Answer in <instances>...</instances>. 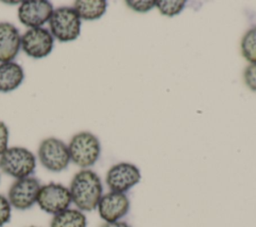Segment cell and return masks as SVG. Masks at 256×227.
Returning a JSON list of instances; mask_svg holds the SVG:
<instances>
[{"label": "cell", "instance_id": "obj_18", "mask_svg": "<svg viewBox=\"0 0 256 227\" xmlns=\"http://www.w3.org/2000/svg\"><path fill=\"white\" fill-rule=\"evenodd\" d=\"M126 4L132 10L139 13H146L156 5V1L151 0H127Z\"/></svg>", "mask_w": 256, "mask_h": 227}, {"label": "cell", "instance_id": "obj_20", "mask_svg": "<svg viewBox=\"0 0 256 227\" xmlns=\"http://www.w3.org/2000/svg\"><path fill=\"white\" fill-rule=\"evenodd\" d=\"M244 81L249 89L256 92V63L246 67L244 72Z\"/></svg>", "mask_w": 256, "mask_h": 227}, {"label": "cell", "instance_id": "obj_1", "mask_svg": "<svg viewBox=\"0 0 256 227\" xmlns=\"http://www.w3.org/2000/svg\"><path fill=\"white\" fill-rule=\"evenodd\" d=\"M69 190L72 203L82 212L95 210L103 195L101 179L90 169L78 171L70 182Z\"/></svg>", "mask_w": 256, "mask_h": 227}, {"label": "cell", "instance_id": "obj_10", "mask_svg": "<svg viewBox=\"0 0 256 227\" xmlns=\"http://www.w3.org/2000/svg\"><path fill=\"white\" fill-rule=\"evenodd\" d=\"M54 11L53 5L47 0H27L18 7V19L28 28L42 27L49 21Z\"/></svg>", "mask_w": 256, "mask_h": 227}, {"label": "cell", "instance_id": "obj_3", "mask_svg": "<svg viewBox=\"0 0 256 227\" xmlns=\"http://www.w3.org/2000/svg\"><path fill=\"white\" fill-rule=\"evenodd\" d=\"M49 31L60 42L77 39L81 32V19L73 7L61 6L54 9L49 21Z\"/></svg>", "mask_w": 256, "mask_h": 227}, {"label": "cell", "instance_id": "obj_5", "mask_svg": "<svg viewBox=\"0 0 256 227\" xmlns=\"http://www.w3.org/2000/svg\"><path fill=\"white\" fill-rule=\"evenodd\" d=\"M38 159L46 170L54 173L61 172L71 161L68 145L58 138H46L38 147Z\"/></svg>", "mask_w": 256, "mask_h": 227}, {"label": "cell", "instance_id": "obj_4", "mask_svg": "<svg viewBox=\"0 0 256 227\" xmlns=\"http://www.w3.org/2000/svg\"><path fill=\"white\" fill-rule=\"evenodd\" d=\"M35 168L36 157L27 148L8 147L0 156V170L15 179L31 176Z\"/></svg>", "mask_w": 256, "mask_h": 227}, {"label": "cell", "instance_id": "obj_15", "mask_svg": "<svg viewBox=\"0 0 256 227\" xmlns=\"http://www.w3.org/2000/svg\"><path fill=\"white\" fill-rule=\"evenodd\" d=\"M50 227H87V218L82 211L68 208L53 215Z\"/></svg>", "mask_w": 256, "mask_h": 227}, {"label": "cell", "instance_id": "obj_14", "mask_svg": "<svg viewBox=\"0 0 256 227\" xmlns=\"http://www.w3.org/2000/svg\"><path fill=\"white\" fill-rule=\"evenodd\" d=\"M72 7L80 19L93 21L104 15L107 9V2L105 0H77Z\"/></svg>", "mask_w": 256, "mask_h": 227}, {"label": "cell", "instance_id": "obj_11", "mask_svg": "<svg viewBox=\"0 0 256 227\" xmlns=\"http://www.w3.org/2000/svg\"><path fill=\"white\" fill-rule=\"evenodd\" d=\"M130 201L125 193L110 191L102 195L98 205V213L105 222H115L123 218L129 211Z\"/></svg>", "mask_w": 256, "mask_h": 227}, {"label": "cell", "instance_id": "obj_6", "mask_svg": "<svg viewBox=\"0 0 256 227\" xmlns=\"http://www.w3.org/2000/svg\"><path fill=\"white\" fill-rule=\"evenodd\" d=\"M36 203L42 211L56 215L68 209L72 203L70 190L68 187L55 182L41 185Z\"/></svg>", "mask_w": 256, "mask_h": 227}, {"label": "cell", "instance_id": "obj_19", "mask_svg": "<svg viewBox=\"0 0 256 227\" xmlns=\"http://www.w3.org/2000/svg\"><path fill=\"white\" fill-rule=\"evenodd\" d=\"M11 204L8 198L0 194V227L4 226L11 218Z\"/></svg>", "mask_w": 256, "mask_h": 227}, {"label": "cell", "instance_id": "obj_23", "mask_svg": "<svg viewBox=\"0 0 256 227\" xmlns=\"http://www.w3.org/2000/svg\"><path fill=\"white\" fill-rule=\"evenodd\" d=\"M29 227H36V226H29Z\"/></svg>", "mask_w": 256, "mask_h": 227}, {"label": "cell", "instance_id": "obj_8", "mask_svg": "<svg viewBox=\"0 0 256 227\" xmlns=\"http://www.w3.org/2000/svg\"><path fill=\"white\" fill-rule=\"evenodd\" d=\"M54 46V38L50 31L43 27L29 28L21 36L23 52L34 59L48 56Z\"/></svg>", "mask_w": 256, "mask_h": 227}, {"label": "cell", "instance_id": "obj_2", "mask_svg": "<svg viewBox=\"0 0 256 227\" xmlns=\"http://www.w3.org/2000/svg\"><path fill=\"white\" fill-rule=\"evenodd\" d=\"M70 160L82 169H88L99 159L101 146L99 139L92 133L83 131L76 133L68 144Z\"/></svg>", "mask_w": 256, "mask_h": 227}, {"label": "cell", "instance_id": "obj_21", "mask_svg": "<svg viewBox=\"0 0 256 227\" xmlns=\"http://www.w3.org/2000/svg\"><path fill=\"white\" fill-rule=\"evenodd\" d=\"M8 140H9L8 127L3 121L0 120V156L8 148Z\"/></svg>", "mask_w": 256, "mask_h": 227}, {"label": "cell", "instance_id": "obj_12", "mask_svg": "<svg viewBox=\"0 0 256 227\" xmlns=\"http://www.w3.org/2000/svg\"><path fill=\"white\" fill-rule=\"evenodd\" d=\"M21 48V35L9 22H0V63L11 62Z\"/></svg>", "mask_w": 256, "mask_h": 227}, {"label": "cell", "instance_id": "obj_7", "mask_svg": "<svg viewBox=\"0 0 256 227\" xmlns=\"http://www.w3.org/2000/svg\"><path fill=\"white\" fill-rule=\"evenodd\" d=\"M41 184L35 177L29 176L16 179L8 190L7 198L12 207L17 210H27L37 202Z\"/></svg>", "mask_w": 256, "mask_h": 227}, {"label": "cell", "instance_id": "obj_24", "mask_svg": "<svg viewBox=\"0 0 256 227\" xmlns=\"http://www.w3.org/2000/svg\"><path fill=\"white\" fill-rule=\"evenodd\" d=\"M0 179H1V177H0Z\"/></svg>", "mask_w": 256, "mask_h": 227}, {"label": "cell", "instance_id": "obj_13", "mask_svg": "<svg viewBox=\"0 0 256 227\" xmlns=\"http://www.w3.org/2000/svg\"><path fill=\"white\" fill-rule=\"evenodd\" d=\"M25 77L23 68L16 62L0 63V92L9 93L17 89Z\"/></svg>", "mask_w": 256, "mask_h": 227}, {"label": "cell", "instance_id": "obj_9", "mask_svg": "<svg viewBox=\"0 0 256 227\" xmlns=\"http://www.w3.org/2000/svg\"><path fill=\"white\" fill-rule=\"evenodd\" d=\"M141 173L137 166L128 162L114 164L106 173V184L110 191L125 193L138 184Z\"/></svg>", "mask_w": 256, "mask_h": 227}, {"label": "cell", "instance_id": "obj_17", "mask_svg": "<svg viewBox=\"0 0 256 227\" xmlns=\"http://www.w3.org/2000/svg\"><path fill=\"white\" fill-rule=\"evenodd\" d=\"M186 1L183 0H158L156 1V7L160 11L162 15H166L169 17L178 15L184 8Z\"/></svg>", "mask_w": 256, "mask_h": 227}, {"label": "cell", "instance_id": "obj_16", "mask_svg": "<svg viewBox=\"0 0 256 227\" xmlns=\"http://www.w3.org/2000/svg\"><path fill=\"white\" fill-rule=\"evenodd\" d=\"M241 52L243 57L251 64L256 63V26L244 34L241 40Z\"/></svg>", "mask_w": 256, "mask_h": 227}, {"label": "cell", "instance_id": "obj_22", "mask_svg": "<svg viewBox=\"0 0 256 227\" xmlns=\"http://www.w3.org/2000/svg\"><path fill=\"white\" fill-rule=\"evenodd\" d=\"M101 227H131L128 223L124 221H115V222H105L101 225Z\"/></svg>", "mask_w": 256, "mask_h": 227}]
</instances>
